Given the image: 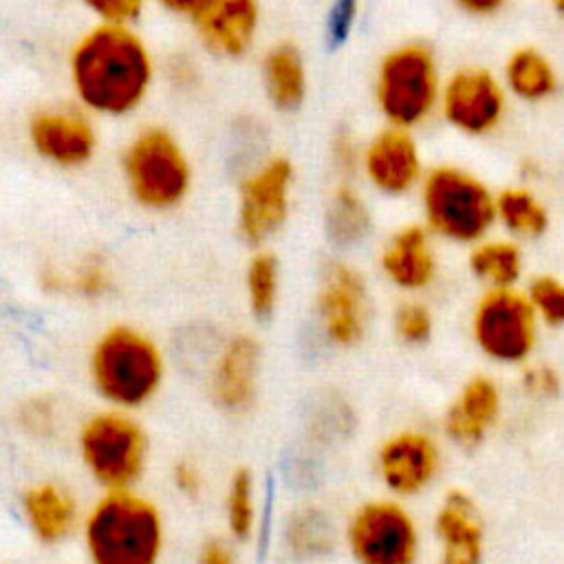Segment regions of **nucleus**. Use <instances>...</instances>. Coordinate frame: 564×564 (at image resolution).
<instances>
[{"label": "nucleus", "instance_id": "obj_1", "mask_svg": "<svg viewBox=\"0 0 564 564\" xmlns=\"http://www.w3.org/2000/svg\"><path fill=\"white\" fill-rule=\"evenodd\" d=\"M79 538L88 564H161L167 529L161 507L134 487L101 491L84 511Z\"/></svg>", "mask_w": 564, "mask_h": 564}, {"label": "nucleus", "instance_id": "obj_2", "mask_svg": "<svg viewBox=\"0 0 564 564\" xmlns=\"http://www.w3.org/2000/svg\"><path fill=\"white\" fill-rule=\"evenodd\" d=\"M70 73L86 106L106 115H123L143 99L152 66L134 33L119 24H106L79 42Z\"/></svg>", "mask_w": 564, "mask_h": 564}, {"label": "nucleus", "instance_id": "obj_3", "mask_svg": "<svg viewBox=\"0 0 564 564\" xmlns=\"http://www.w3.org/2000/svg\"><path fill=\"white\" fill-rule=\"evenodd\" d=\"M414 196L421 223L438 242L467 249L496 229V189L465 165H430Z\"/></svg>", "mask_w": 564, "mask_h": 564}, {"label": "nucleus", "instance_id": "obj_4", "mask_svg": "<svg viewBox=\"0 0 564 564\" xmlns=\"http://www.w3.org/2000/svg\"><path fill=\"white\" fill-rule=\"evenodd\" d=\"M88 379L106 408L137 412L161 392L165 361L145 333L132 326H110L90 348Z\"/></svg>", "mask_w": 564, "mask_h": 564}, {"label": "nucleus", "instance_id": "obj_5", "mask_svg": "<svg viewBox=\"0 0 564 564\" xmlns=\"http://www.w3.org/2000/svg\"><path fill=\"white\" fill-rule=\"evenodd\" d=\"M443 66L432 44L405 40L388 48L375 70L372 95L386 126L419 130L438 117Z\"/></svg>", "mask_w": 564, "mask_h": 564}, {"label": "nucleus", "instance_id": "obj_6", "mask_svg": "<svg viewBox=\"0 0 564 564\" xmlns=\"http://www.w3.org/2000/svg\"><path fill=\"white\" fill-rule=\"evenodd\" d=\"M75 452L101 491L134 489L150 463V436L134 412L104 408L79 421Z\"/></svg>", "mask_w": 564, "mask_h": 564}, {"label": "nucleus", "instance_id": "obj_7", "mask_svg": "<svg viewBox=\"0 0 564 564\" xmlns=\"http://www.w3.org/2000/svg\"><path fill=\"white\" fill-rule=\"evenodd\" d=\"M540 322L522 291L480 289L469 306L467 333L474 348L494 366L522 368L533 359L540 341Z\"/></svg>", "mask_w": 564, "mask_h": 564}, {"label": "nucleus", "instance_id": "obj_8", "mask_svg": "<svg viewBox=\"0 0 564 564\" xmlns=\"http://www.w3.org/2000/svg\"><path fill=\"white\" fill-rule=\"evenodd\" d=\"M344 546L355 564H419L423 531L405 505L392 496L368 498L346 518Z\"/></svg>", "mask_w": 564, "mask_h": 564}, {"label": "nucleus", "instance_id": "obj_9", "mask_svg": "<svg viewBox=\"0 0 564 564\" xmlns=\"http://www.w3.org/2000/svg\"><path fill=\"white\" fill-rule=\"evenodd\" d=\"M511 97L496 70L463 64L445 73L438 117L447 128L467 139H487L500 132L509 117Z\"/></svg>", "mask_w": 564, "mask_h": 564}, {"label": "nucleus", "instance_id": "obj_10", "mask_svg": "<svg viewBox=\"0 0 564 564\" xmlns=\"http://www.w3.org/2000/svg\"><path fill=\"white\" fill-rule=\"evenodd\" d=\"M375 474L388 496L412 500L434 487L443 469V447L425 427L408 425L390 432L375 449Z\"/></svg>", "mask_w": 564, "mask_h": 564}, {"label": "nucleus", "instance_id": "obj_11", "mask_svg": "<svg viewBox=\"0 0 564 564\" xmlns=\"http://www.w3.org/2000/svg\"><path fill=\"white\" fill-rule=\"evenodd\" d=\"M324 339L339 350L359 346L370 328L372 300L364 273L348 262H328L315 300Z\"/></svg>", "mask_w": 564, "mask_h": 564}, {"label": "nucleus", "instance_id": "obj_12", "mask_svg": "<svg viewBox=\"0 0 564 564\" xmlns=\"http://www.w3.org/2000/svg\"><path fill=\"white\" fill-rule=\"evenodd\" d=\"M123 167L132 194L148 207H170L187 192V161L163 130L139 134L126 150Z\"/></svg>", "mask_w": 564, "mask_h": 564}, {"label": "nucleus", "instance_id": "obj_13", "mask_svg": "<svg viewBox=\"0 0 564 564\" xmlns=\"http://www.w3.org/2000/svg\"><path fill=\"white\" fill-rule=\"evenodd\" d=\"M359 172L381 196L403 198L416 194L427 165L412 130L383 126L361 145Z\"/></svg>", "mask_w": 564, "mask_h": 564}, {"label": "nucleus", "instance_id": "obj_14", "mask_svg": "<svg viewBox=\"0 0 564 564\" xmlns=\"http://www.w3.org/2000/svg\"><path fill=\"white\" fill-rule=\"evenodd\" d=\"M436 242L421 220L397 227L379 249V273L403 295H425L438 284L443 271Z\"/></svg>", "mask_w": 564, "mask_h": 564}, {"label": "nucleus", "instance_id": "obj_15", "mask_svg": "<svg viewBox=\"0 0 564 564\" xmlns=\"http://www.w3.org/2000/svg\"><path fill=\"white\" fill-rule=\"evenodd\" d=\"M502 388L494 375H469L443 410V436L463 449L478 447L498 425L502 416Z\"/></svg>", "mask_w": 564, "mask_h": 564}, {"label": "nucleus", "instance_id": "obj_16", "mask_svg": "<svg viewBox=\"0 0 564 564\" xmlns=\"http://www.w3.org/2000/svg\"><path fill=\"white\" fill-rule=\"evenodd\" d=\"M432 533L438 564H482L485 520L469 491L452 487L443 494L432 516Z\"/></svg>", "mask_w": 564, "mask_h": 564}, {"label": "nucleus", "instance_id": "obj_17", "mask_svg": "<svg viewBox=\"0 0 564 564\" xmlns=\"http://www.w3.org/2000/svg\"><path fill=\"white\" fill-rule=\"evenodd\" d=\"M84 511L75 491L55 478L26 485L20 494V513L29 533L44 546H57L79 533Z\"/></svg>", "mask_w": 564, "mask_h": 564}, {"label": "nucleus", "instance_id": "obj_18", "mask_svg": "<svg viewBox=\"0 0 564 564\" xmlns=\"http://www.w3.org/2000/svg\"><path fill=\"white\" fill-rule=\"evenodd\" d=\"M260 348L249 335L229 337L209 370V397L227 414L247 412L258 397Z\"/></svg>", "mask_w": 564, "mask_h": 564}, {"label": "nucleus", "instance_id": "obj_19", "mask_svg": "<svg viewBox=\"0 0 564 564\" xmlns=\"http://www.w3.org/2000/svg\"><path fill=\"white\" fill-rule=\"evenodd\" d=\"M291 174V165L284 159H273L245 181L240 194V229L249 240H262L284 223Z\"/></svg>", "mask_w": 564, "mask_h": 564}, {"label": "nucleus", "instance_id": "obj_20", "mask_svg": "<svg viewBox=\"0 0 564 564\" xmlns=\"http://www.w3.org/2000/svg\"><path fill=\"white\" fill-rule=\"evenodd\" d=\"M498 75L511 101L527 106L546 104L562 88V75L553 57L533 44L511 48L505 55Z\"/></svg>", "mask_w": 564, "mask_h": 564}, {"label": "nucleus", "instance_id": "obj_21", "mask_svg": "<svg viewBox=\"0 0 564 564\" xmlns=\"http://www.w3.org/2000/svg\"><path fill=\"white\" fill-rule=\"evenodd\" d=\"M35 150L57 165H79L95 150L90 123L70 110H44L31 121Z\"/></svg>", "mask_w": 564, "mask_h": 564}, {"label": "nucleus", "instance_id": "obj_22", "mask_svg": "<svg viewBox=\"0 0 564 564\" xmlns=\"http://www.w3.org/2000/svg\"><path fill=\"white\" fill-rule=\"evenodd\" d=\"M465 267L480 289H516L527 280L524 249L505 234H489L467 247Z\"/></svg>", "mask_w": 564, "mask_h": 564}, {"label": "nucleus", "instance_id": "obj_23", "mask_svg": "<svg viewBox=\"0 0 564 564\" xmlns=\"http://www.w3.org/2000/svg\"><path fill=\"white\" fill-rule=\"evenodd\" d=\"M553 223V214L544 196L529 183H511L496 192V229L524 242L542 240Z\"/></svg>", "mask_w": 564, "mask_h": 564}, {"label": "nucleus", "instance_id": "obj_24", "mask_svg": "<svg viewBox=\"0 0 564 564\" xmlns=\"http://www.w3.org/2000/svg\"><path fill=\"white\" fill-rule=\"evenodd\" d=\"M196 22L203 40L218 53L238 55L242 53L258 22V4L256 0H209L200 13H196Z\"/></svg>", "mask_w": 564, "mask_h": 564}, {"label": "nucleus", "instance_id": "obj_25", "mask_svg": "<svg viewBox=\"0 0 564 564\" xmlns=\"http://www.w3.org/2000/svg\"><path fill=\"white\" fill-rule=\"evenodd\" d=\"M372 231V214L364 196L341 181L326 205V234L339 247H355Z\"/></svg>", "mask_w": 564, "mask_h": 564}, {"label": "nucleus", "instance_id": "obj_26", "mask_svg": "<svg viewBox=\"0 0 564 564\" xmlns=\"http://www.w3.org/2000/svg\"><path fill=\"white\" fill-rule=\"evenodd\" d=\"M225 529L234 542H247L258 527V482L249 467H236L223 494Z\"/></svg>", "mask_w": 564, "mask_h": 564}, {"label": "nucleus", "instance_id": "obj_27", "mask_svg": "<svg viewBox=\"0 0 564 564\" xmlns=\"http://www.w3.org/2000/svg\"><path fill=\"white\" fill-rule=\"evenodd\" d=\"M264 84L275 106L293 110L306 93V70L295 46L282 44L269 51L264 59Z\"/></svg>", "mask_w": 564, "mask_h": 564}, {"label": "nucleus", "instance_id": "obj_28", "mask_svg": "<svg viewBox=\"0 0 564 564\" xmlns=\"http://www.w3.org/2000/svg\"><path fill=\"white\" fill-rule=\"evenodd\" d=\"M394 339L405 348H423L436 333V315L423 295H403L390 315Z\"/></svg>", "mask_w": 564, "mask_h": 564}, {"label": "nucleus", "instance_id": "obj_29", "mask_svg": "<svg viewBox=\"0 0 564 564\" xmlns=\"http://www.w3.org/2000/svg\"><path fill=\"white\" fill-rule=\"evenodd\" d=\"M522 291L542 328H564V278L540 271L524 280Z\"/></svg>", "mask_w": 564, "mask_h": 564}, {"label": "nucleus", "instance_id": "obj_30", "mask_svg": "<svg viewBox=\"0 0 564 564\" xmlns=\"http://www.w3.org/2000/svg\"><path fill=\"white\" fill-rule=\"evenodd\" d=\"M286 546L297 557H315L330 549V524L313 509L297 511L286 524Z\"/></svg>", "mask_w": 564, "mask_h": 564}, {"label": "nucleus", "instance_id": "obj_31", "mask_svg": "<svg viewBox=\"0 0 564 564\" xmlns=\"http://www.w3.org/2000/svg\"><path fill=\"white\" fill-rule=\"evenodd\" d=\"M247 297L253 315L269 317L278 297V267L267 253L256 256L247 269Z\"/></svg>", "mask_w": 564, "mask_h": 564}, {"label": "nucleus", "instance_id": "obj_32", "mask_svg": "<svg viewBox=\"0 0 564 564\" xmlns=\"http://www.w3.org/2000/svg\"><path fill=\"white\" fill-rule=\"evenodd\" d=\"M520 388L533 401H553L562 394L564 381L555 366L531 359L520 368Z\"/></svg>", "mask_w": 564, "mask_h": 564}, {"label": "nucleus", "instance_id": "obj_33", "mask_svg": "<svg viewBox=\"0 0 564 564\" xmlns=\"http://www.w3.org/2000/svg\"><path fill=\"white\" fill-rule=\"evenodd\" d=\"M68 286L84 297H99L110 286L108 269L99 260H84L68 280Z\"/></svg>", "mask_w": 564, "mask_h": 564}, {"label": "nucleus", "instance_id": "obj_34", "mask_svg": "<svg viewBox=\"0 0 564 564\" xmlns=\"http://www.w3.org/2000/svg\"><path fill=\"white\" fill-rule=\"evenodd\" d=\"M170 485L181 498L196 500L205 491V474L192 458L183 456L170 467Z\"/></svg>", "mask_w": 564, "mask_h": 564}, {"label": "nucleus", "instance_id": "obj_35", "mask_svg": "<svg viewBox=\"0 0 564 564\" xmlns=\"http://www.w3.org/2000/svg\"><path fill=\"white\" fill-rule=\"evenodd\" d=\"M330 159H333V167L337 170L339 176H344V181L359 172L361 165V145L355 141V137L348 130H339L333 139L330 145Z\"/></svg>", "mask_w": 564, "mask_h": 564}, {"label": "nucleus", "instance_id": "obj_36", "mask_svg": "<svg viewBox=\"0 0 564 564\" xmlns=\"http://www.w3.org/2000/svg\"><path fill=\"white\" fill-rule=\"evenodd\" d=\"M357 18V0H335L328 15V33L333 42H341L348 37Z\"/></svg>", "mask_w": 564, "mask_h": 564}, {"label": "nucleus", "instance_id": "obj_37", "mask_svg": "<svg viewBox=\"0 0 564 564\" xmlns=\"http://www.w3.org/2000/svg\"><path fill=\"white\" fill-rule=\"evenodd\" d=\"M196 564H238L234 546L223 538H207L200 542Z\"/></svg>", "mask_w": 564, "mask_h": 564}, {"label": "nucleus", "instance_id": "obj_38", "mask_svg": "<svg viewBox=\"0 0 564 564\" xmlns=\"http://www.w3.org/2000/svg\"><path fill=\"white\" fill-rule=\"evenodd\" d=\"M93 11H97L101 18L121 22L132 18L143 0H84Z\"/></svg>", "mask_w": 564, "mask_h": 564}, {"label": "nucleus", "instance_id": "obj_39", "mask_svg": "<svg viewBox=\"0 0 564 564\" xmlns=\"http://www.w3.org/2000/svg\"><path fill=\"white\" fill-rule=\"evenodd\" d=\"M449 2L463 15H469L476 20H487V18H496L498 13H502L511 0H449Z\"/></svg>", "mask_w": 564, "mask_h": 564}, {"label": "nucleus", "instance_id": "obj_40", "mask_svg": "<svg viewBox=\"0 0 564 564\" xmlns=\"http://www.w3.org/2000/svg\"><path fill=\"white\" fill-rule=\"evenodd\" d=\"M167 9L172 11H178V13H200L203 7L209 2V0H161Z\"/></svg>", "mask_w": 564, "mask_h": 564}, {"label": "nucleus", "instance_id": "obj_41", "mask_svg": "<svg viewBox=\"0 0 564 564\" xmlns=\"http://www.w3.org/2000/svg\"><path fill=\"white\" fill-rule=\"evenodd\" d=\"M540 165L533 161V159H524L522 165H520V176L522 181L520 183H529V185H535V181L540 178Z\"/></svg>", "mask_w": 564, "mask_h": 564}, {"label": "nucleus", "instance_id": "obj_42", "mask_svg": "<svg viewBox=\"0 0 564 564\" xmlns=\"http://www.w3.org/2000/svg\"><path fill=\"white\" fill-rule=\"evenodd\" d=\"M549 2H551L553 11H555L557 15H562V18H564V0H549Z\"/></svg>", "mask_w": 564, "mask_h": 564}]
</instances>
